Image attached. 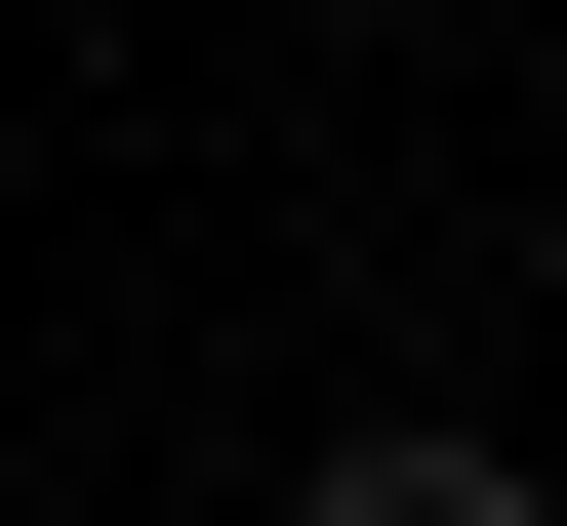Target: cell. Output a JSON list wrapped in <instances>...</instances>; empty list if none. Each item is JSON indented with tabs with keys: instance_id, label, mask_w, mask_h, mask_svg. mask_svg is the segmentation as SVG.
Instances as JSON below:
<instances>
[{
	"instance_id": "6da1fadb",
	"label": "cell",
	"mask_w": 567,
	"mask_h": 526,
	"mask_svg": "<svg viewBox=\"0 0 567 526\" xmlns=\"http://www.w3.org/2000/svg\"><path fill=\"white\" fill-rule=\"evenodd\" d=\"M324 526H567L527 445H324Z\"/></svg>"
}]
</instances>
